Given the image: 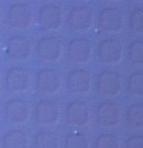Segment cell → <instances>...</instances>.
I'll return each mask as SVG.
<instances>
[{"instance_id": "obj_1", "label": "cell", "mask_w": 143, "mask_h": 148, "mask_svg": "<svg viewBox=\"0 0 143 148\" xmlns=\"http://www.w3.org/2000/svg\"><path fill=\"white\" fill-rule=\"evenodd\" d=\"M67 56L71 62L76 64H85L93 56L92 41L85 38L72 39L67 47Z\"/></svg>"}, {"instance_id": "obj_2", "label": "cell", "mask_w": 143, "mask_h": 148, "mask_svg": "<svg viewBox=\"0 0 143 148\" xmlns=\"http://www.w3.org/2000/svg\"><path fill=\"white\" fill-rule=\"evenodd\" d=\"M94 23V13L87 6H76L70 10L68 15L69 28L77 33L88 32Z\"/></svg>"}, {"instance_id": "obj_3", "label": "cell", "mask_w": 143, "mask_h": 148, "mask_svg": "<svg viewBox=\"0 0 143 148\" xmlns=\"http://www.w3.org/2000/svg\"><path fill=\"white\" fill-rule=\"evenodd\" d=\"M67 90L74 96H86L92 88V75L86 69H74L68 73Z\"/></svg>"}, {"instance_id": "obj_4", "label": "cell", "mask_w": 143, "mask_h": 148, "mask_svg": "<svg viewBox=\"0 0 143 148\" xmlns=\"http://www.w3.org/2000/svg\"><path fill=\"white\" fill-rule=\"evenodd\" d=\"M31 76L27 69L22 67H14L6 72L5 86L13 93H22L29 89Z\"/></svg>"}, {"instance_id": "obj_5", "label": "cell", "mask_w": 143, "mask_h": 148, "mask_svg": "<svg viewBox=\"0 0 143 148\" xmlns=\"http://www.w3.org/2000/svg\"><path fill=\"white\" fill-rule=\"evenodd\" d=\"M97 55L99 60L103 64H117L123 57L122 45L117 39H103L99 42Z\"/></svg>"}, {"instance_id": "obj_6", "label": "cell", "mask_w": 143, "mask_h": 148, "mask_svg": "<svg viewBox=\"0 0 143 148\" xmlns=\"http://www.w3.org/2000/svg\"><path fill=\"white\" fill-rule=\"evenodd\" d=\"M36 53L41 61L53 64L61 58L62 45L55 37H43L37 42Z\"/></svg>"}, {"instance_id": "obj_7", "label": "cell", "mask_w": 143, "mask_h": 148, "mask_svg": "<svg viewBox=\"0 0 143 148\" xmlns=\"http://www.w3.org/2000/svg\"><path fill=\"white\" fill-rule=\"evenodd\" d=\"M60 108L58 103L52 100H40L35 108L37 122L44 127H53L59 122Z\"/></svg>"}, {"instance_id": "obj_8", "label": "cell", "mask_w": 143, "mask_h": 148, "mask_svg": "<svg viewBox=\"0 0 143 148\" xmlns=\"http://www.w3.org/2000/svg\"><path fill=\"white\" fill-rule=\"evenodd\" d=\"M30 115V106L25 100L13 99L6 103L5 107V117L6 121L11 124H24L29 120Z\"/></svg>"}, {"instance_id": "obj_9", "label": "cell", "mask_w": 143, "mask_h": 148, "mask_svg": "<svg viewBox=\"0 0 143 148\" xmlns=\"http://www.w3.org/2000/svg\"><path fill=\"white\" fill-rule=\"evenodd\" d=\"M122 116L120 108L113 102H103L97 108L96 119L105 128H114L120 125Z\"/></svg>"}, {"instance_id": "obj_10", "label": "cell", "mask_w": 143, "mask_h": 148, "mask_svg": "<svg viewBox=\"0 0 143 148\" xmlns=\"http://www.w3.org/2000/svg\"><path fill=\"white\" fill-rule=\"evenodd\" d=\"M97 89L105 97H116L122 88L121 75L114 71H103L99 74L96 80Z\"/></svg>"}, {"instance_id": "obj_11", "label": "cell", "mask_w": 143, "mask_h": 148, "mask_svg": "<svg viewBox=\"0 0 143 148\" xmlns=\"http://www.w3.org/2000/svg\"><path fill=\"white\" fill-rule=\"evenodd\" d=\"M36 84L38 89L45 95L57 93L61 87V76L54 69H42L37 74Z\"/></svg>"}, {"instance_id": "obj_12", "label": "cell", "mask_w": 143, "mask_h": 148, "mask_svg": "<svg viewBox=\"0 0 143 148\" xmlns=\"http://www.w3.org/2000/svg\"><path fill=\"white\" fill-rule=\"evenodd\" d=\"M39 26L44 31H55L60 28L63 23V14L57 5H45L39 10L38 15Z\"/></svg>"}, {"instance_id": "obj_13", "label": "cell", "mask_w": 143, "mask_h": 148, "mask_svg": "<svg viewBox=\"0 0 143 148\" xmlns=\"http://www.w3.org/2000/svg\"><path fill=\"white\" fill-rule=\"evenodd\" d=\"M32 52L33 45L31 41L27 37L15 35L9 39L6 53L13 61H27L31 57Z\"/></svg>"}, {"instance_id": "obj_14", "label": "cell", "mask_w": 143, "mask_h": 148, "mask_svg": "<svg viewBox=\"0 0 143 148\" xmlns=\"http://www.w3.org/2000/svg\"><path fill=\"white\" fill-rule=\"evenodd\" d=\"M91 109L88 103L81 100L70 102L66 108V120L73 127H81L86 126L91 119Z\"/></svg>"}, {"instance_id": "obj_15", "label": "cell", "mask_w": 143, "mask_h": 148, "mask_svg": "<svg viewBox=\"0 0 143 148\" xmlns=\"http://www.w3.org/2000/svg\"><path fill=\"white\" fill-rule=\"evenodd\" d=\"M99 26L104 32H119L123 26L122 11L117 7H107L103 9L99 16Z\"/></svg>"}, {"instance_id": "obj_16", "label": "cell", "mask_w": 143, "mask_h": 148, "mask_svg": "<svg viewBox=\"0 0 143 148\" xmlns=\"http://www.w3.org/2000/svg\"><path fill=\"white\" fill-rule=\"evenodd\" d=\"M33 12L26 4H14L10 7L7 13V20L10 26L16 29H26L31 25Z\"/></svg>"}, {"instance_id": "obj_17", "label": "cell", "mask_w": 143, "mask_h": 148, "mask_svg": "<svg viewBox=\"0 0 143 148\" xmlns=\"http://www.w3.org/2000/svg\"><path fill=\"white\" fill-rule=\"evenodd\" d=\"M27 134L20 129H14L3 135L2 140L3 148H29Z\"/></svg>"}, {"instance_id": "obj_18", "label": "cell", "mask_w": 143, "mask_h": 148, "mask_svg": "<svg viewBox=\"0 0 143 148\" xmlns=\"http://www.w3.org/2000/svg\"><path fill=\"white\" fill-rule=\"evenodd\" d=\"M34 148H60V137L52 132H38L34 137Z\"/></svg>"}, {"instance_id": "obj_19", "label": "cell", "mask_w": 143, "mask_h": 148, "mask_svg": "<svg viewBox=\"0 0 143 148\" xmlns=\"http://www.w3.org/2000/svg\"><path fill=\"white\" fill-rule=\"evenodd\" d=\"M126 119L130 128L143 129V103H134L127 109Z\"/></svg>"}, {"instance_id": "obj_20", "label": "cell", "mask_w": 143, "mask_h": 148, "mask_svg": "<svg viewBox=\"0 0 143 148\" xmlns=\"http://www.w3.org/2000/svg\"><path fill=\"white\" fill-rule=\"evenodd\" d=\"M127 90L135 97H143V72H135L127 81Z\"/></svg>"}, {"instance_id": "obj_21", "label": "cell", "mask_w": 143, "mask_h": 148, "mask_svg": "<svg viewBox=\"0 0 143 148\" xmlns=\"http://www.w3.org/2000/svg\"><path fill=\"white\" fill-rule=\"evenodd\" d=\"M64 148H90L88 138L81 133H71L64 138Z\"/></svg>"}, {"instance_id": "obj_22", "label": "cell", "mask_w": 143, "mask_h": 148, "mask_svg": "<svg viewBox=\"0 0 143 148\" xmlns=\"http://www.w3.org/2000/svg\"><path fill=\"white\" fill-rule=\"evenodd\" d=\"M129 58L135 65H143V41H134L129 47Z\"/></svg>"}, {"instance_id": "obj_23", "label": "cell", "mask_w": 143, "mask_h": 148, "mask_svg": "<svg viewBox=\"0 0 143 148\" xmlns=\"http://www.w3.org/2000/svg\"><path fill=\"white\" fill-rule=\"evenodd\" d=\"M130 26L135 34H143V8H136L131 12Z\"/></svg>"}, {"instance_id": "obj_24", "label": "cell", "mask_w": 143, "mask_h": 148, "mask_svg": "<svg viewBox=\"0 0 143 148\" xmlns=\"http://www.w3.org/2000/svg\"><path fill=\"white\" fill-rule=\"evenodd\" d=\"M95 148H120L119 141L111 134H102L95 139Z\"/></svg>"}, {"instance_id": "obj_25", "label": "cell", "mask_w": 143, "mask_h": 148, "mask_svg": "<svg viewBox=\"0 0 143 148\" xmlns=\"http://www.w3.org/2000/svg\"><path fill=\"white\" fill-rule=\"evenodd\" d=\"M127 148H143V135H133L127 143Z\"/></svg>"}, {"instance_id": "obj_26", "label": "cell", "mask_w": 143, "mask_h": 148, "mask_svg": "<svg viewBox=\"0 0 143 148\" xmlns=\"http://www.w3.org/2000/svg\"><path fill=\"white\" fill-rule=\"evenodd\" d=\"M3 18V9L2 7H0V24L2 23V20Z\"/></svg>"}, {"instance_id": "obj_27", "label": "cell", "mask_w": 143, "mask_h": 148, "mask_svg": "<svg viewBox=\"0 0 143 148\" xmlns=\"http://www.w3.org/2000/svg\"><path fill=\"white\" fill-rule=\"evenodd\" d=\"M1 46H2V40L0 38V53H1Z\"/></svg>"}, {"instance_id": "obj_28", "label": "cell", "mask_w": 143, "mask_h": 148, "mask_svg": "<svg viewBox=\"0 0 143 148\" xmlns=\"http://www.w3.org/2000/svg\"><path fill=\"white\" fill-rule=\"evenodd\" d=\"M0 81H1V76H0Z\"/></svg>"}]
</instances>
